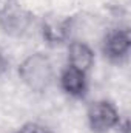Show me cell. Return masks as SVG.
<instances>
[{"instance_id": "obj_1", "label": "cell", "mask_w": 131, "mask_h": 133, "mask_svg": "<svg viewBox=\"0 0 131 133\" xmlns=\"http://www.w3.org/2000/svg\"><path fill=\"white\" fill-rule=\"evenodd\" d=\"M19 74L22 81L37 93H43L45 90H48L54 79L53 64L42 53H35L26 57L19 68Z\"/></svg>"}, {"instance_id": "obj_2", "label": "cell", "mask_w": 131, "mask_h": 133, "mask_svg": "<svg viewBox=\"0 0 131 133\" xmlns=\"http://www.w3.org/2000/svg\"><path fill=\"white\" fill-rule=\"evenodd\" d=\"M88 121L93 132L103 133L119 124V113L111 102L99 101L90 107Z\"/></svg>"}, {"instance_id": "obj_3", "label": "cell", "mask_w": 131, "mask_h": 133, "mask_svg": "<svg viewBox=\"0 0 131 133\" xmlns=\"http://www.w3.org/2000/svg\"><path fill=\"white\" fill-rule=\"evenodd\" d=\"M130 45H131L130 33L127 30H116V31L110 33L105 37L103 53L110 61L120 62L122 59L127 57V54L130 51Z\"/></svg>"}, {"instance_id": "obj_4", "label": "cell", "mask_w": 131, "mask_h": 133, "mask_svg": "<svg viewBox=\"0 0 131 133\" xmlns=\"http://www.w3.org/2000/svg\"><path fill=\"white\" fill-rule=\"evenodd\" d=\"M31 20V16L16 5H8L0 12V25L9 34L23 33Z\"/></svg>"}, {"instance_id": "obj_5", "label": "cell", "mask_w": 131, "mask_h": 133, "mask_svg": "<svg viewBox=\"0 0 131 133\" xmlns=\"http://www.w3.org/2000/svg\"><path fill=\"white\" fill-rule=\"evenodd\" d=\"M60 84H62V88L66 93L74 96V98H82L85 95V91H86L85 73L80 71V70H76L72 66H68L62 73Z\"/></svg>"}, {"instance_id": "obj_6", "label": "cell", "mask_w": 131, "mask_h": 133, "mask_svg": "<svg viewBox=\"0 0 131 133\" xmlns=\"http://www.w3.org/2000/svg\"><path fill=\"white\" fill-rule=\"evenodd\" d=\"M68 59H69V64L72 68L76 70H80V71H86L90 70L93 62H94V54L91 51V48L85 43H80V42H74L71 43L69 46V54H68Z\"/></svg>"}, {"instance_id": "obj_7", "label": "cell", "mask_w": 131, "mask_h": 133, "mask_svg": "<svg viewBox=\"0 0 131 133\" xmlns=\"http://www.w3.org/2000/svg\"><path fill=\"white\" fill-rule=\"evenodd\" d=\"M69 28H71L69 20H48L46 23H43L42 34L49 45H57L66 40Z\"/></svg>"}, {"instance_id": "obj_8", "label": "cell", "mask_w": 131, "mask_h": 133, "mask_svg": "<svg viewBox=\"0 0 131 133\" xmlns=\"http://www.w3.org/2000/svg\"><path fill=\"white\" fill-rule=\"evenodd\" d=\"M19 133H49V132H48L46 127H43V125H40V124L30 122V124L23 125V127L19 130Z\"/></svg>"}, {"instance_id": "obj_9", "label": "cell", "mask_w": 131, "mask_h": 133, "mask_svg": "<svg viewBox=\"0 0 131 133\" xmlns=\"http://www.w3.org/2000/svg\"><path fill=\"white\" fill-rule=\"evenodd\" d=\"M8 70V59L5 56V53L0 50V74H3Z\"/></svg>"}]
</instances>
